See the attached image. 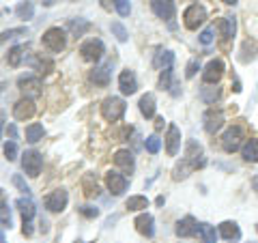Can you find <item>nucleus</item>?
Returning a JSON list of instances; mask_svg holds the SVG:
<instances>
[{"label": "nucleus", "mask_w": 258, "mask_h": 243, "mask_svg": "<svg viewBox=\"0 0 258 243\" xmlns=\"http://www.w3.org/2000/svg\"><path fill=\"white\" fill-rule=\"evenodd\" d=\"M205 166V153L203 147L198 142H187V149H185V157H183V164H179L174 168V174L172 179L174 181H181V179H187V174L191 170H198Z\"/></svg>", "instance_id": "f257e3e1"}, {"label": "nucleus", "mask_w": 258, "mask_h": 243, "mask_svg": "<svg viewBox=\"0 0 258 243\" xmlns=\"http://www.w3.org/2000/svg\"><path fill=\"white\" fill-rule=\"evenodd\" d=\"M127 103L120 99V97H108L106 101L101 103V116L108 120V123H116L125 116Z\"/></svg>", "instance_id": "f03ea898"}, {"label": "nucleus", "mask_w": 258, "mask_h": 243, "mask_svg": "<svg viewBox=\"0 0 258 243\" xmlns=\"http://www.w3.org/2000/svg\"><path fill=\"white\" fill-rule=\"evenodd\" d=\"M15 207L20 209L22 220H24V226H22L24 237H32V232H35V230H32V217H35V213H37L35 202L26 196V198H18V200H15Z\"/></svg>", "instance_id": "7ed1b4c3"}, {"label": "nucleus", "mask_w": 258, "mask_h": 243, "mask_svg": "<svg viewBox=\"0 0 258 243\" xmlns=\"http://www.w3.org/2000/svg\"><path fill=\"white\" fill-rule=\"evenodd\" d=\"M43 45L47 47L50 52H62L64 47H67V32L58 26H52L43 32Z\"/></svg>", "instance_id": "20e7f679"}, {"label": "nucleus", "mask_w": 258, "mask_h": 243, "mask_svg": "<svg viewBox=\"0 0 258 243\" xmlns=\"http://www.w3.org/2000/svg\"><path fill=\"white\" fill-rule=\"evenodd\" d=\"M80 54H82V58L88 63H99L103 58V54H106V45H103L101 39L93 37L80 45Z\"/></svg>", "instance_id": "39448f33"}, {"label": "nucleus", "mask_w": 258, "mask_h": 243, "mask_svg": "<svg viewBox=\"0 0 258 243\" xmlns=\"http://www.w3.org/2000/svg\"><path fill=\"white\" fill-rule=\"evenodd\" d=\"M205 20H207V9L203 5H191L183 13V22L187 30H198V26H203Z\"/></svg>", "instance_id": "423d86ee"}, {"label": "nucleus", "mask_w": 258, "mask_h": 243, "mask_svg": "<svg viewBox=\"0 0 258 243\" xmlns=\"http://www.w3.org/2000/svg\"><path fill=\"white\" fill-rule=\"evenodd\" d=\"M41 168H43V157L39 151H26L22 155V170L26 172L28 176H39L41 174Z\"/></svg>", "instance_id": "0eeeda50"}, {"label": "nucleus", "mask_w": 258, "mask_h": 243, "mask_svg": "<svg viewBox=\"0 0 258 243\" xmlns=\"http://www.w3.org/2000/svg\"><path fill=\"white\" fill-rule=\"evenodd\" d=\"M106 188L110 190L112 196H120L125 194L129 188V181L123 172H116V170H108L106 172Z\"/></svg>", "instance_id": "6e6552de"}, {"label": "nucleus", "mask_w": 258, "mask_h": 243, "mask_svg": "<svg viewBox=\"0 0 258 243\" xmlns=\"http://www.w3.org/2000/svg\"><path fill=\"white\" fill-rule=\"evenodd\" d=\"M43 202L50 213H60V211H64V207H67V202H69V194H67V190H54L47 194Z\"/></svg>", "instance_id": "1a4fd4ad"}, {"label": "nucleus", "mask_w": 258, "mask_h": 243, "mask_svg": "<svg viewBox=\"0 0 258 243\" xmlns=\"http://www.w3.org/2000/svg\"><path fill=\"white\" fill-rule=\"evenodd\" d=\"M151 9H153V13H155L159 20H164V22L170 24V26H174V24H172L174 13H176L174 0H151Z\"/></svg>", "instance_id": "9d476101"}, {"label": "nucleus", "mask_w": 258, "mask_h": 243, "mask_svg": "<svg viewBox=\"0 0 258 243\" xmlns=\"http://www.w3.org/2000/svg\"><path fill=\"white\" fill-rule=\"evenodd\" d=\"M241 140H243V127H241V125H232L228 132L222 136V149L226 153H235L241 147Z\"/></svg>", "instance_id": "9b49d317"}, {"label": "nucleus", "mask_w": 258, "mask_h": 243, "mask_svg": "<svg viewBox=\"0 0 258 243\" xmlns=\"http://www.w3.org/2000/svg\"><path fill=\"white\" fill-rule=\"evenodd\" d=\"M18 88L28 97V99H35V97L41 95V80L37 76H22L18 80Z\"/></svg>", "instance_id": "f8f14e48"}, {"label": "nucleus", "mask_w": 258, "mask_h": 243, "mask_svg": "<svg viewBox=\"0 0 258 243\" xmlns=\"http://www.w3.org/2000/svg\"><path fill=\"white\" fill-rule=\"evenodd\" d=\"M224 76V63L220 58H213L207 63V67L203 71V82L205 84H217Z\"/></svg>", "instance_id": "ddd939ff"}, {"label": "nucleus", "mask_w": 258, "mask_h": 243, "mask_svg": "<svg viewBox=\"0 0 258 243\" xmlns=\"http://www.w3.org/2000/svg\"><path fill=\"white\" fill-rule=\"evenodd\" d=\"M203 120H205V132L207 134H217L224 125V112L220 108H211V110H207Z\"/></svg>", "instance_id": "4468645a"}, {"label": "nucleus", "mask_w": 258, "mask_h": 243, "mask_svg": "<svg viewBox=\"0 0 258 243\" xmlns=\"http://www.w3.org/2000/svg\"><path fill=\"white\" fill-rule=\"evenodd\" d=\"M35 114H37V106H35V101L32 99H28V97H24V99H20L13 106V116L18 120H28Z\"/></svg>", "instance_id": "2eb2a0df"}, {"label": "nucleus", "mask_w": 258, "mask_h": 243, "mask_svg": "<svg viewBox=\"0 0 258 243\" xmlns=\"http://www.w3.org/2000/svg\"><path fill=\"white\" fill-rule=\"evenodd\" d=\"M118 88L123 95H134L138 91V80H136V74L132 69H123L118 76Z\"/></svg>", "instance_id": "dca6fc26"}, {"label": "nucleus", "mask_w": 258, "mask_h": 243, "mask_svg": "<svg viewBox=\"0 0 258 243\" xmlns=\"http://www.w3.org/2000/svg\"><path fill=\"white\" fill-rule=\"evenodd\" d=\"M114 164L123 170V174H132L136 170V159H134V153L127 151V149H120L114 153Z\"/></svg>", "instance_id": "f3484780"}, {"label": "nucleus", "mask_w": 258, "mask_h": 243, "mask_svg": "<svg viewBox=\"0 0 258 243\" xmlns=\"http://www.w3.org/2000/svg\"><path fill=\"white\" fill-rule=\"evenodd\" d=\"M181 149V129L176 125H168V134H166V153L170 157H174Z\"/></svg>", "instance_id": "a211bd4d"}, {"label": "nucleus", "mask_w": 258, "mask_h": 243, "mask_svg": "<svg viewBox=\"0 0 258 243\" xmlns=\"http://www.w3.org/2000/svg\"><path fill=\"white\" fill-rule=\"evenodd\" d=\"M24 60H26L28 67L39 71V74H50V71L54 69V63L43 58L41 54H28V56H24Z\"/></svg>", "instance_id": "6ab92c4d"}, {"label": "nucleus", "mask_w": 258, "mask_h": 243, "mask_svg": "<svg viewBox=\"0 0 258 243\" xmlns=\"http://www.w3.org/2000/svg\"><path fill=\"white\" fill-rule=\"evenodd\" d=\"M134 226L140 234H144V237H153V234H155V220H153L151 213H140L136 217Z\"/></svg>", "instance_id": "aec40b11"}, {"label": "nucleus", "mask_w": 258, "mask_h": 243, "mask_svg": "<svg viewBox=\"0 0 258 243\" xmlns=\"http://www.w3.org/2000/svg\"><path fill=\"white\" fill-rule=\"evenodd\" d=\"M176 234H179V237H183V239H187V237H194V234L198 232V222L194 220L191 215H185L183 220H179L176 222Z\"/></svg>", "instance_id": "412c9836"}, {"label": "nucleus", "mask_w": 258, "mask_h": 243, "mask_svg": "<svg viewBox=\"0 0 258 243\" xmlns=\"http://www.w3.org/2000/svg\"><path fill=\"white\" fill-rule=\"evenodd\" d=\"M112 65H103V67H95L91 71V82L97 84V86H108L110 84V74H112Z\"/></svg>", "instance_id": "4be33fe9"}, {"label": "nucleus", "mask_w": 258, "mask_h": 243, "mask_svg": "<svg viewBox=\"0 0 258 243\" xmlns=\"http://www.w3.org/2000/svg\"><path fill=\"white\" fill-rule=\"evenodd\" d=\"M140 112H142V116L144 118H153L155 116V110H157V101H155V95L153 93H147V95H142L140 97Z\"/></svg>", "instance_id": "5701e85b"}, {"label": "nucleus", "mask_w": 258, "mask_h": 243, "mask_svg": "<svg viewBox=\"0 0 258 243\" xmlns=\"http://www.w3.org/2000/svg\"><path fill=\"white\" fill-rule=\"evenodd\" d=\"M217 232H220V237L226 241H239L241 239V230H239L237 222H222Z\"/></svg>", "instance_id": "b1692460"}, {"label": "nucleus", "mask_w": 258, "mask_h": 243, "mask_svg": "<svg viewBox=\"0 0 258 243\" xmlns=\"http://www.w3.org/2000/svg\"><path fill=\"white\" fill-rule=\"evenodd\" d=\"M217 30H220V35H222V41H230L232 37H235V30H237V24L232 18H222L220 22H217Z\"/></svg>", "instance_id": "393cba45"}, {"label": "nucleus", "mask_w": 258, "mask_h": 243, "mask_svg": "<svg viewBox=\"0 0 258 243\" xmlns=\"http://www.w3.org/2000/svg\"><path fill=\"white\" fill-rule=\"evenodd\" d=\"M256 52H258V41H256V39H245L243 45H241L239 60H241V63L254 60V58H256Z\"/></svg>", "instance_id": "a878e982"}, {"label": "nucleus", "mask_w": 258, "mask_h": 243, "mask_svg": "<svg viewBox=\"0 0 258 243\" xmlns=\"http://www.w3.org/2000/svg\"><path fill=\"white\" fill-rule=\"evenodd\" d=\"M82 190H84V196L86 198H97L99 196V185H97L95 174H86L82 179Z\"/></svg>", "instance_id": "bb28decb"}, {"label": "nucleus", "mask_w": 258, "mask_h": 243, "mask_svg": "<svg viewBox=\"0 0 258 243\" xmlns=\"http://www.w3.org/2000/svg\"><path fill=\"white\" fill-rule=\"evenodd\" d=\"M172 63H174V54L170 50H164V52H159L155 56V60H153V65H155L157 69H172Z\"/></svg>", "instance_id": "cd10ccee"}, {"label": "nucleus", "mask_w": 258, "mask_h": 243, "mask_svg": "<svg viewBox=\"0 0 258 243\" xmlns=\"http://www.w3.org/2000/svg\"><path fill=\"white\" fill-rule=\"evenodd\" d=\"M43 136H45V129H43L41 123H32V125L26 127V142L35 144L39 140H43Z\"/></svg>", "instance_id": "c85d7f7f"}, {"label": "nucleus", "mask_w": 258, "mask_h": 243, "mask_svg": "<svg viewBox=\"0 0 258 243\" xmlns=\"http://www.w3.org/2000/svg\"><path fill=\"white\" fill-rule=\"evenodd\" d=\"M241 153H243V159L245 161H249V164H256V161H258V140H256V138L247 140Z\"/></svg>", "instance_id": "c756f323"}, {"label": "nucleus", "mask_w": 258, "mask_h": 243, "mask_svg": "<svg viewBox=\"0 0 258 243\" xmlns=\"http://www.w3.org/2000/svg\"><path fill=\"white\" fill-rule=\"evenodd\" d=\"M198 232H200V237H203L205 243H217V230H215V226L211 224H198Z\"/></svg>", "instance_id": "7c9ffc66"}, {"label": "nucleus", "mask_w": 258, "mask_h": 243, "mask_svg": "<svg viewBox=\"0 0 258 243\" xmlns=\"http://www.w3.org/2000/svg\"><path fill=\"white\" fill-rule=\"evenodd\" d=\"M125 207L129 211H142V209H149V198L147 196H129Z\"/></svg>", "instance_id": "2f4dec72"}, {"label": "nucleus", "mask_w": 258, "mask_h": 243, "mask_svg": "<svg viewBox=\"0 0 258 243\" xmlns=\"http://www.w3.org/2000/svg\"><path fill=\"white\" fill-rule=\"evenodd\" d=\"M22 60H24V47L22 45H13L9 50V54H7V63H9L11 67H20Z\"/></svg>", "instance_id": "473e14b6"}, {"label": "nucleus", "mask_w": 258, "mask_h": 243, "mask_svg": "<svg viewBox=\"0 0 258 243\" xmlns=\"http://www.w3.org/2000/svg\"><path fill=\"white\" fill-rule=\"evenodd\" d=\"M88 28H91V22H86V20H69V30H71V35L74 37H82Z\"/></svg>", "instance_id": "72a5a7b5"}, {"label": "nucleus", "mask_w": 258, "mask_h": 243, "mask_svg": "<svg viewBox=\"0 0 258 243\" xmlns=\"http://www.w3.org/2000/svg\"><path fill=\"white\" fill-rule=\"evenodd\" d=\"M15 15H18L20 20H32V15H35V5L32 3H20L15 7Z\"/></svg>", "instance_id": "f704fd0d"}, {"label": "nucleus", "mask_w": 258, "mask_h": 243, "mask_svg": "<svg viewBox=\"0 0 258 243\" xmlns=\"http://www.w3.org/2000/svg\"><path fill=\"white\" fill-rule=\"evenodd\" d=\"M26 28H9V30H5V32H0V43H7V41H11V39H18V37H26Z\"/></svg>", "instance_id": "c9c22d12"}, {"label": "nucleus", "mask_w": 258, "mask_h": 243, "mask_svg": "<svg viewBox=\"0 0 258 243\" xmlns=\"http://www.w3.org/2000/svg\"><path fill=\"white\" fill-rule=\"evenodd\" d=\"M110 30H112V35H114L120 43H125L127 39H129V32H127V28H125L120 22H112V24H110Z\"/></svg>", "instance_id": "e433bc0d"}, {"label": "nucleus", "mask_w": 258, "mask_h": 243, "mask_svg": "<svg viewBox=\"0 0 258 243\" xmlns=\"http://www.w3.org/2000/svg\"><path fill=\"white\" fill-rule=\"evenodd\" d=\"M13 224V217H11V209L7 205V200L0 205V226H5V228H11Z\"/></svg>", "instance_id": "4c0bfd02"}, {"label": "nucleus", "mask_w": 258, "mask_h": 243, "mask_svg": "<svg viewBox=\"0 0 258 243\" xmlns=\"http://www.w3.org/2000/svg\"><path fill=\"white\" fill-rule=\"evenodd\" d=\"M144 147H147V151L151 155H155V153H159V149H161V140L157 136H149L147 140H144Z\"/></svg>", "instance_id": "58836bf2"}, {"label": "nucleus", "mask_w": 258, "mask_h": 243, "mask_svg": "<svg viewBox=\"0 0 258 243\" xmlns=\"http://www.w3.org/2000/svg\"><path fill=\"white\" fill-rule=\"evenodd\" d=\"M170 82H172V69H164L159 76V88L161 91H168V88H170Z\"/></svg>", "instance_id": "ea45409f"}, {"label": "nucleus", "mask_w": 258, "mask_h": 243, "mask_svg": "<svg viewBox=\"0 0 258 243\" xmlns=\"http://www.w3.org/2000/svg\"><path fill=\"white\" fill-rule=\"evenodd\" d=\"M5 157L9 159V161H15V159H18V144H15L13 140L5 142Z\"/></svg>", "instance_id": "a19ab883"}, {"label": "nucleus", "mask_w": 258, "mask_h": 243, "mask_svg": "<svg viewBox=\"0 0 258 243\" xmlns=\"http://www.w3.org/2000/svg\"><path fill=\"white\" fill-rule=\"evenodd\" d=\"M203 101L207 103H215V99L220 97V88H203Z\"/></svg>", "instance_id": "79ce46f5"}, {"label": "nucleus", "mask_w": 258, "mask_h": 243, "mask_svg": "<svg viewBox=\"0 0 258 243\" xmlns=\"http://www.w3.org/2000/svg\"><path fill=\"white\" fill-rule=\"evenodd\" d=\"M114 9L118 11V15H120V18H127V15L132 13V5H129V0H116Z\"/></svg>", "instance_id": "37998d69"}, {"label": "nucleus", "mask_w": 258, "mask_h": 243, "mask_svg": "<svg viewBox=\"0 0 258 243\" xmlns=\"http://www.w3.org/2000/svg\"><path fill=\"white\" fill-rule=\"evenodd\" d=\"M198 69H200L198 58H191V60L187 63V69H185V78H194V76L198 74Z\"/></svg>", "instance_id": "c03bdc74"}, {"label": "nucleus", "mask_w": 258, "mask_h": 243, "mask_svg": "<svg viewBox=\"0 0 258 243\" xmlns=\"http://www.w3.org/2000/svg\"><path fill=\"white\" fill-rule=\"evenodd\" d=\"M13 185H15V188H18L20 192H24V194H26V196H28L30 188L26 185V181H24V176H22V174H13Z\"/></svg>", "instance_id": "a18cd8bd"}, {"label": "nucleus", "mask_w": 258, "mask_h": 243, "mask_svg": "<svg viewBox=\"0 0 258 243\" xmlns=\"http://www.w3.org/2000/svg\"><path fill=\"white\" fill-rule=\"evenodd\" d=\"M80 213H82L84 217H88V220H93V217L99 215V209L91 207V205H84V207H80Z\"/></svg>", "instance_id": "49530a36"}, {"label": "nucleus", "mask_w": 258, "mask_h": 243, "mask_svg": "<svg viewBox=\"0 0 258 243\" xmlns=\"http://www.w3.org/2000/svg\"><path fill=\"white\" fill-rule=\"evenodd\" d=\"M200 43L203 45H211L213 43V28H207L200 32Z\"/></svg>", "instance_id": "de8ad7c7"}, {"label": "nucleus", "mask_w": 258, "mask_h": 243, "mask_svg": "<svg viewBox=\"0 0 258 243\" xmlns=\"http://www.w3.org/2000/svg\"><path fill=\"white\" fill-rule=\"evenodd\" d=\"M99 3H101V9L103 11H112V7L116 5V0H99Z\"/></svg>", "instance_id": "09e8293b"}, {"label": "nucleus", "mask_w": 258, "mask_h": 243, "mask_svg": "<svg viewBox=\"0 0 258 243\" xmlns=\"http://www.w3.org/2000/svg\"><path fill=\"white\" fill-rule=\"evenodd\" d=\"M7 134L11 136V140H15V138H18V129H15V125H9V127H7Z\"/></svg>", "instance_id": "8fccbe9b"}, {"label": "nucleus", "mask_w": 258, "mask_h": 243, "mask_svg": "<svg viewBox=\"0 0 258 243\" xmlns=\"http://www.w3.org/2000/svg\"><path fill=\"white\" fill-rule=\"evenodd\" d=\"M3 127H5V112L0 110V138H3Z\"/></svg>", "instance_id": "3c124183"}, {"label": "nucleus", "mask_w": 258, "mask_h": 243, "mask_svg": "<svg viewBox=\"0 0 258 243\" xmlns=\"http://www.w3.org/2000/svg\"><path fill=\"white\" fill-rule=\"evenodd\" d=\"M161 127H164V118L157 116V120H155V129H161Z\"/></svg>", "instance_id": "603ef678"}, {"label": "nucleus", "mask_w": 258, "mask_h": 243, "mask_svg": "<svg viewBox=\"0 0 258 243\" xmlns=\"http://www.w3.org/2000/svg\"><path fill=\"white\" fill-rule=\"evenodd\" d=\"M252 188H254V192H258V174L254 176V181H252Z\"/></svg>", "instance_id": "864d4df0"}, {"label": "nucleus", "mask_w": 258, "mask_h": 243, "mask_svg": "<svg viewBox=\"0 0 258 243\" xmlns=\"http://www.w3.org/2000/svg\"><path fill=\"white\" fill-rule=\"evenodd\" d=\"M0 243H7V239H5V232L0 230Z\"/></svg>", "instance_id": "5fc2aeb1"}, {"label": "nucleus", "mask_w": 258, "mask_h": 243, "mask_svg": "<svg viewBox=\"0 0 258 243\" xmlns=\"http://www.w3.org/2000/svg\"><path fill=\"white\" fill-rule=\"evenodd\" d=\"M3 202H5V192L0 190V205H3Z\"/></svg>", "instance_id": "6e6d98bb"}, {"label": "nucleus", "mask_w": 258, "mask_h": 243, "mask_svg": "<svg viewBox=\"0 0 258 243\" xmlns=\"http://www.w3.org/2000/svg\"><path fill=\"white\" fill-rule=\"evenodd\" d=\"M222 3H226V5H235L237 0H222Z\"/></svg>", "instance_id": "4d7b16f0"}, {"label": "nucleus", "mask_w": 258, "mask_h": 243, "mask_svg": "<svg viewBox=\"0 0 258 243\" xmlns=\"http://www.w3.org/2000/svg\"><path fill=\"white\" fill-rule=\"evenodd\" d=\"M3 86H5V84H3V82H0V93H3Z\"/></svg>", "instance_id": "13d9d810"}, {"label": "nucleus", "mask_w": 258, "mask_h": 243, "mask_svg": "<svg viewBox=\"0 0 258 243\" xmlns=\"http://www.w3.org/2000/svg\"><path fill=\"white\" fill-rule=\"evenodd\" d=\"M256 232H258V224H256Z\"/></svg>", "instance_id": "bf43d9fd"}, {"label": "nucleus", "mask_w": 258, "mask_h": 243, "mask_svg": "<svg viewBox=\"0 0 258 243\" xmlns=\"http://www.w3.org/2000/svg\"><path fill=\"white\" fill-rule=\"evenodd\" d=\"M249 243H256V241H249Z\"/></svg>", "instance_id": "052dcab7"}]
</instances>
